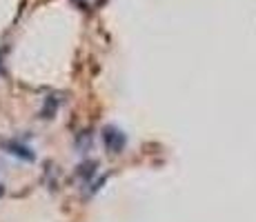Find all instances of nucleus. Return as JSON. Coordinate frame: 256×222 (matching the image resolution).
<instances>
[{"mask_svg":"<svg viewBox=\"0 0 256 222\" xmlns=\"http://www.w3.org/2000/svg\"><path fill=\"white\" fill-rule=\"evenodd\" d=\"M102 140H105L107 149L112 151V154H118V151H122V147H125V136H122L120 131L116 129H105V133H102Z\"/></svg>","mask_w":256,"mask_h":222,"instance_id":"1","label":"nucleus"},{"mask_svg":"<svg viewBox=\"0 0 256 222\" xmlns=\"http://www.w3.org/2000/svg\"><path fill=\"white\" fill-rule=\"evenodd\" d=\"M9 149H12V154L24 158V160H34V154L27 149V147H20V145H9Z\"/></svg>","mask_w":256,"mask_h":222,"instance_id":"2","label":"nucleus"}]
</instances>
